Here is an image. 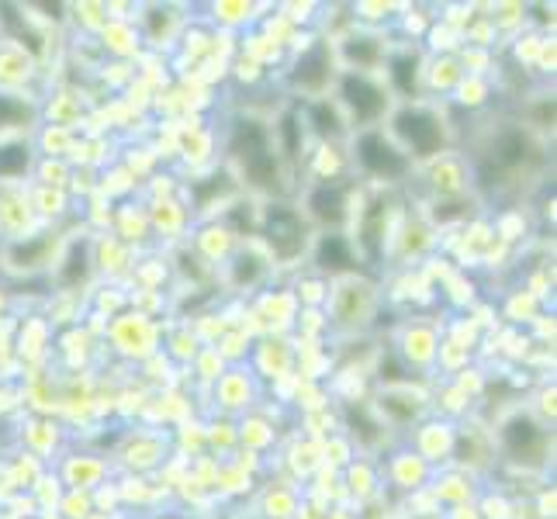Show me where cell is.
Returning <instances> with one entry per match:
<instances>
[{
	"label": "cell",
	"instance_id": "obj_13",
	"mask_svg": "<svg viewBox=\"0 0 557 519\" xmlns=\"http://www.w3.org/2000/svg\"><path fill=\"white\" fill-rule=\"evenodd\" d=\"M90 274V249L87 243H73L66 249V257H63V267H60V281L66 287H76V284H84Z\"/></svg>",
	"mask_w": 557,
	"mask_h": 519
},
{
	"label": "cell",
	"instance_id": "obj_10",
	"mask_svg": "<svg viewBox=\"0 0 557 519\" xmlns=\"http://www.w3.org/2000/svg\"><path fill=\"white\" fill-rule=\"evenodd\" d=\"M35 152L28 143H0V181H11V177H25L32 170Z\"/></svg>",
	"mask_w": 557,
	"mask_h": 519
},
{
	"label": "cell",
	"instance_id": "obj_3",
	"mask_svg": "<svg viewBox=\"0 0 557 519\" xmlns=\"http://www.w3.org/2000/svg\"><path fill=\"white\" fill-rule=\"evenodd\" d=\"M354 149H357V163L368 170L371 177H381V181H401L412 166V160L406 157V152H401L377 128H363L354 143Z\"/></svg>",
	"mask_w": 557,
	"mask_h": 519
},
{
	"label": "cell",
	"instance_id": "obj_11",
	"mask_svg": "<svg viewBox=\"0 0 557 519\" xmlns=\"http://www.w3.org/2000/svg\"><path fill=\"white\" fill-rule=\"evenodd\" d=\"M343 60H347L357 73V70H368L381 60V42L371 35H350L347 42H343Z\"/></svg>",
	"mask_w": 557,
	"mask_h": 519
},
{
	"label": "cell",
	"instance_id": "obj_16",
	"mask_svg": "<svg viewBox=\"0 0 557 519\" xmlns=\"http://www.w3.org/2000/svg\"><path fill=\"white\" fill-rule=\"evenodd\" d=\"M309 122H312V128L319 132L322 139H336V136H343V122L336 119V111H333L330 104H312Z\"/></svg>",
	"mask_w": 557,
	"mask_h": 519
},
{
	"label": "cell",
	"instance_id": "obj_7",
	"mask_svg": "<svg viewBox=\"0 0 557 519\" xmlns=\"http://www.w3.org/2000/svg\"><path fill=\"white\" fill-rule=\"evenodd\" d=\"M309 215L319 225H333L336 228L343 219H347V187L333 184V181L312 187V195H309Z\"/></svg>",
	"mask_w": 557,
	"mask_h": 519
},
{
	"label": "cell",
	"instance_id": "obj_5",
	"mask_svg": "<svg viewBox=\"0 0 557 519\" xmlns=\"http://www.w3.org/2000/svg\"><path fill=\"white\" fill-rule=\"evenodd\" d=\"M503 450L509 454V460L516 465H544V454H547V433L536 427V422L527 412H516L503 422Z\"/></svg>",
	"mask_w": 557,
	"mask_h": 519
},
{
	"label": "cell",
	"instance_id": "obj_9",
	"mask_svg": "<svg viewBox=\"0 0 557 519\" xmlns=\"http://www.w3.org/2000/svg\"><path fill=\"white\" fill-rule=\"evenodd\" d=\"M315 263H319V271H330V274H347V271H354L357 260H354L350 239L339 236V233H325L315 243Z\"/></svg>",
	"mask_w": 557,
	"mask_h": 519
},
{
	"label": "cell",
	"instance_id": "obj_8",
	"mask_svg": "<svg viewBox=\"0 0 557 519\" xmlns=\"http://www.w3.org/2000/svg\"><path fill=\"white\" fill-rule=\"evenodd\" d=\"M330 73H333V55L319 42L309 52H301V60L292 70V84L301 90H322L330 84Z\"/></svg>",
	"mask_w": 557,
	"mask_h": 519
},
{
	"label": "cell",
	"instance_id": "obj_2",
	"mask_svg": "<svg viewBox=\"0 0 557 519\" xmlns=\"http://www.w3.org/2000/svg\"><path fill=\"white\" fill-rule=\"evenodd\" d=\"M260 233H263L267 246L274 249L277 260H295L305 249V243H309V225H305V219L292 205H281V201L267 205Z\"/></svg>",
	"mask_w": 557,
	"mask_h": 519
},
{
	"label": "cell",
	"instance_id": "obj_12",
	"mask_svg": "<svg viewBox=\"0 0 557 519\" xmlns=\"http://www.w3.org/2000/svg\"><path fill=\"white\" fill-rule=\"evenodd\" d=\"M388 76H392V84H395V90L401 94L406 101H416V81H419V60L412 52H398V55H392V70H388Z\"/></svg>",
	"mask_w": 557,
	"mask_h": 519
},
{
	"label": "cell",
	"instance_id": "obj_14",
	"mask_svg": "<svg viewBox=\"0 0 557 519\" xmlns=\"http://www.w3.org/2000/svg\"><path fill=\"white\" fill-rule=\"evenodd\" d=\"M25 122H35V108L0 90V128H25Z\"/></svg>",
	"mask_w": 557,
	"mask_h": 519
},
{
	"label": "cell",
	"instance_id": "obj_4",
	"mask_svg": "<svg viewBox=\"0 0 557 519\" xmlns=\"http://www.w3.org/2000/svg\"><path fill=\"white\" fill-rule=\"evenodd\" d=\"M339 101L354 114V122L360 128H374V122L388 111V98L377 84H371L363 73H343L339 76Z\"/></svg>",
	"mask_w": 557,
	"mask_h": 519
},
{
	"label": "cell",
	"instance_id": "obj_6",
	"mask_svg": "<svg viewBox=\"0 0 557 519\" xmlns=\"http://www.w3.org/2000/svg\"><path fill=\"white\" fill-rule=\"evenodd\" d=\"M536 152V146H533V139L527 136L523 128H516V125H509V128H503L498 136L492 139V146H488V160L498 166V170H520L530 157Z\"/></svg>",
	"mask_w": 557,
	"mask_h": 519
},
{
	"label": "cell",
	"instance_id": "obj_1",
	"mask_svg": "<svg viewBox=\"0 0 557 519\" xmlns=\"http://www.w3.org/2000/svg\"><path fill=\"white\" fill-rule=\"evenodd\" d=\"M392 128L395 136L401 139V152H412L419 160H430V157H440L447 146V132H444V122L436 119L433 111L426 108H401L395 119H392Z\"/></svg>",
	"mask_w": 557,
	"mask_h": 519
},
{
	"label": "cell",
	"instance_id": "obj_15",
	"mask_svg": "<svg viewBox=\"0 0 557 519\" xmlns=\"http://www.w3.org/2000/svg\"><path fill=\"white\" fill-rule=\"evenodd\" d=\"M277 136H281V149L287 160H298L301 157V114L298 111H287L281 125H277Z\"/></svg>",
	"mask_w": 557,
	"mask_h": 519
},
{
	"label": "cell",
	"instance_id": "obj_17",
	"mask_svg": "<svg viewBox=\"0 0 557 519\" xmlns=\"http://www.w3.org/2000/svg\"><path fill=\"white\" fill-rule=\"evenodd\" d=\"M263 271H267V267H263L253 254H239L236 263H233V281H236L239 287H253V284L263 277Z\"/></svg>",
	"mask_w": 557,
	"mask_h": 519
}]
</instances>
